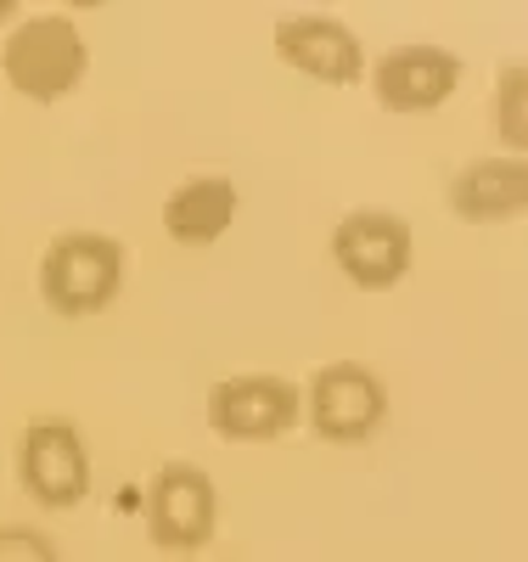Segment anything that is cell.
<instances>
[{
	"instance_id": "cell-1",
	"label": "cell",
	"mask_w": 528,
	"mask_h": 562,
	"mask_svg": "<svg viewBox=\"0 0 528 562\" xmlns=\"http://www.w3.org/2000/svg\"><path fill=\"white\" fill-rule=\"evenodd\" d=\"M85 68H90V45H85L79 23L63 12L18 18L7 29V45H0V74H7V85L23 102H40V108L74 97Z\"/></svg>"
},
{
	"instance_id": "cell-2",
	"label": "cell",
	"mask_w": 528,
	"mask_h": 562,
	"mask_svg": "<svg viewBox=\"0 0 528 562\" xmlns=\"http://www.w3.org/2000/svg\"><path fill=\"white\" fill-rule=\"evenodd\" d=\"M119 288H124V248L102 231H68L40 259V299L63 321L108 310Z\"/></svg>"
},
{
	"instance_id": "cell-3",
	"label": "cell",
	"mask_w": 528,
	"mask_h": 562,
	"mask_svg": "<svg viewBox=\"0 0 528 562\" xmlns=\"http://www.w3.org/2000/svg\"><path fill=\"white\" fill-rule=\"evenodd\" d=\"M304 416L326 445H360L389 422V389L360 360L321 366L304 389Z\"/></svg>"
},
{
	"instance_id": "cell-4",
	"label": "cell",
	"mask_w": 528,
	"mask_h": 562,
	"mask_svg": "<svg viewBox=\"0 0 528 562\" xmlns=\"http://www.w3.org/2000/svg\"><path fill=\"white\" fill-rule=\"evenodd\" d=\"M209 428L231 445H265V439H281L287 428H299L304 416V394L287 383V378H270V371H243V378H220L209 389Z\"/></svg>"
},
{
	"instance_id": "cell-5",
	"label": "cell",
	"mask_w": 528,
	"mask_h": 562,
	"mask_svg": "<svg viewBox=\"0 0 528 562\" xmlns=\"http://www.w3.org/2000/svg\"><path fill=\"white\" fill-rule=\"evenodd\" d=\"M18 479L23 490L52 506V512H74L85 495H90V450H85V434L63 416H40L23 428L18 439Z\"/></svg>"
},
{
	"instance_id": "cell-6",
	"label": "cell",
	"mask_w": 528,
	"mask_h": 562,
	"mask_svg": "<svg viewBox=\"0 0 528 562\" xmlns=\"http://www.w3.org/2000/svg\"><path fill=\"white\" fill-rule=\"evenodd\" d=\"M332 259L366 293H389L411 270V225L389 209H355L332 231Z\"/></svg>"
},
{
	"instance_id": "cell-7",
	"label": "cell",
	"mask_w": 528,
	"mask_h": 562,
	"mask_svg": "<svg viewBox=\"0 0 528 562\" xmlns=\"http://www.w3.org/2000/svg\"><path fill=\"white\" fill-rule=\"evenodd\" d=\"M220 524V495L214 479L191 461H169L147 484V529L164 551H198L214 540Z\"/></svg>"
},
{
	"instance_id": "cell-8",
	"label": "cell",
	"mask_w": 528,
	"mask_h": 562,
	"mask_svg": "<svg viewBox=\"0 0 528 562\" xmlns=\"http://www.w3.org/2000/svg\"><path fill=\"white\" fill-rule=\"evenodd\" d=\"M276 57L315 85H355L366 74V45L349 23L326 12H293L276 23Z\"/></svg>"
},
{
	"instance_id": "cell-9",
	"label": "cell",
	"mask_w": 528,
	"mask_h": 562,
	"mask_svg": "<svg viewBox=\"0 0 528 562\" xmlns=\"http://www.w3.org/2000/svg\"><path fill=\"white\" fill-rule=\"evenodd\" d=\"M461 57L445 52V45H400L377 63L371 74V97L389 113H434L456 97L461 85Z\"/></svg>"
},
{
	"instance_id": "cell-10",
	"label": "cell",
	"mask_w": 528,
	"mask_h": 562,
	"mask_svg": "<svg viewBox=\"0 0 528 562\" xmlns=\"http://www.w3.org/2000/svg\"><path fill=\"white\" fill-rule=\"evenodd\" d=\"M450 209L472 225H495L528 209V164L523 158H478L450 180Z\"/></svg>"
},
{
	"instance_id": "cell-11",
	"label": "cell",
	"mask_w": 528,
	"mask_h": 562,
	"mask_svg": "<svg viewBox=\"0 0 528 562\" xmlns=\"http://www.w3.org/2000/svg\"><path fill=\"white\" fill-rule=\"evenodd\" d=\"M236 220V186L225 175H191L164 198V231L186 248L220 243Z\"/></svg>"
},
{
	"instance_id": "cell-12",
	"label": "cell",
	"mask_w": 528,
	"mask_h": 562,
	"mask_svg": "<svg viewBox=\"0 0 528 562\" xmlns=\"http://www.w3.org/2000/svg\"><path fill=\"white\" fill-rule=\"evenodd\" d=\"M523 102H528V68L523 63H506L501 79H495V135L506 140L517 158L528 147V113H523Z\"/></svg>"
},
{
	"instance_id": "cell-13",
	"label": "cell",
	"mask_w": 528,
	"mask_h": 562,
	"mask_svg": "<svg viewBox=\"0 0 528 562\" xmlns=\"http://www.w3.org/2000/svg\"><path fill=\"white\" fill-rule=\"evenodd\" d=\"M0 562H57L52 535L23 529V524H0Z\"/></svg>"
},
{
	"instance_id": "cell-14",
	"label": "cell",
	"mask_w": 528,
	"mask_h": 562,
	"mask_svg": "<svg viewBox=\"0 0 528 562\" xmlns=\"http://www.w3.org/2000/svg\"><path fill=\"white\" fill-rule=\"evenodd\" d=\"M0 23H18V12H12V0H0Z\"/></svg>"
}]
</instances>
